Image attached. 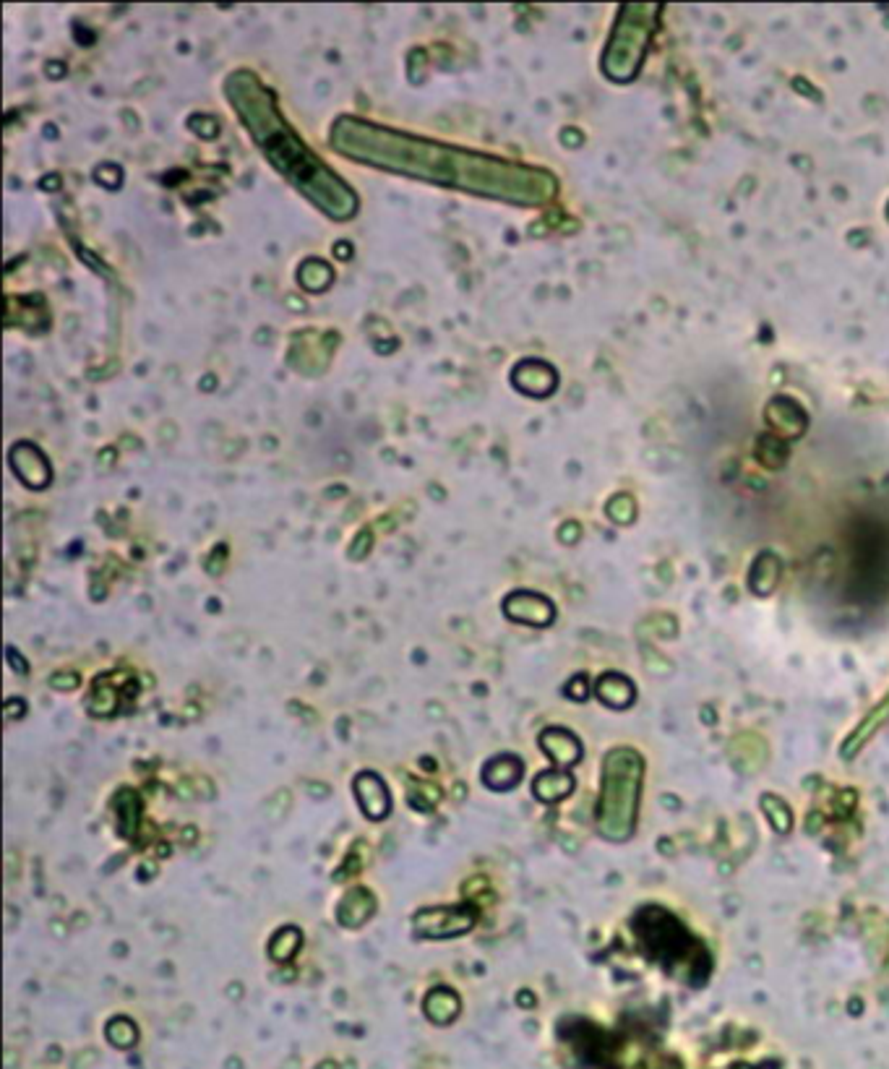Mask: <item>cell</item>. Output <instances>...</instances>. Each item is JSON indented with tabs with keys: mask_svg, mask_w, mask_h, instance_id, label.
Wrapping results in <instances>:
<instances>
[{
	"mask_svg": "<svg viewBox=\"0 0 889 1069\" xmlns=\"http://www.w3.org/2000/svg\"><path fill=\"white\" fill-rule=\"evenodd\" d=\"M332 144L347 157L368 165L517 204H540L556 191V180L540 170L493 160L485 154L441 147L407 133L371 126L365 120L339 118L332 128Z\"/></svg>",
	"mask_w": 889,
	"mask_h": 1069,
	"instance_id": "1",
	"label": "cell"
},
{
	"mask_svg": "<svg viewBox=\"0 0 889 1069\" xmlns=\"http://www.w3.org/2000/svg\"><path fill=\"white\" fill-rule=\"evenodd\" d=\"M227 100L238 107V115L248 126L251 136L264 149L266 160L279 173L298 186L308 199L324 209L329 217L347 220L358 209V199L345 180L303 147V141L292 133L285 118L279 115L274 94L248 71H238L227 79Z\"/></svg>",
	"mask_w": 889,
	"mask_h": 1069,
	"instance_id": "2",
	"label": "cell"
},
{
	"mask_svg": "<svg viewBox=\"0 0 889 1069\" xmlns=\"http://www.w3.org/2000/svg\"><path fill=\"white\" fill-rule=\"evenodd\" d=\"M652 16H655L652 8H634V24L629 27L624 14H621V21H618L616 32H613L611 47H608V55L603 60L608 76H613V79L634 76V71L642 63L644 42H647V34H650Z\"/></svg>",
	"mask_w": 889,
	"mask_h": 1069,
	"instance_id": "3",
	"label": "cell"
},
{
	"mask_svg": "<svg viewBox=\"0 0 889 1069\" xmlns=\"http://www.w3.org/2000/svg\"><path fill=\"white\" fill-rule=\"evenodd\" d=\"M475 910L467 905H449V908H428L415 916V934L423 939H452L465 934L475 926Z\"/></svg>",
	"mask_w": 889,
	"mask_h": 1069,
	"instance_id": "4",
	"label": "cell"
},
{
	"mask_svg": "<svg viewBox=\"0 0 889 1069\" xmlns=\"http://www.w3.org/2000/svg\"><path fill=\"white\" fill-rule=\"evenodd\" d=\"M355 798H358L360 811L373 822H381L392 811V796L376 772H360L355 777Z\"/></svg>",
	"mask_w": 889,
	"mask_h": 1069,
	"instance_id": "5",
	"label": "cell"
},
{
	"mask_svg": "<svg viewBox=\"0 0 889 1069\" xmlns=\"http://www.w3.org/2000/svg\"><path fill=\"white\" fill-rule=\"evenodd\" d=\"M504 613L517 624L548 626L556 611H553V605L548 600L535 595V592H511L509 598L504 600Z\"/></svg>",
	"mask_w": 889,
	"mask_h": 1069,
	"instance_id": "6",
	"label": "cell"
},
{
	"mask_svg": "<svg viewBox=\"0 0 889 1069\" xmlns=\"http://www.w3.org/2000/svg\"><path fill=\"white\" fill-rule=\"evenodd\" d=\"M11 462H14V470L29 488H45L50 483V467H47V459L42 457L40 449H34L32 444H19L11 452Z\"/></svg>",
	"mask_w": 889,
	"mask_h": 1069,
	"instance_id": "7",
	"label": "cell"
},
{
	"mask_svg": "<svg viewBox=\"0 0 889 1069\" xmlns=\"http://www.w3.org/2000/svg\"><path fill=\"white\" fill-rule=\"evenodd\" d=\"M373 913H376V897L368 890H363V887H355V890L347 892L337 908L339 923L347 926V929L363 926L365 921H371Z\"/></svg>",
	"mask_w": 889,
	"mask_h": 1069,
	"instance_id": "8",
	"label": "cell"
},
{
	"mask_svg": "<svg viewBox=\"0 0 889 1069\" xmlns=\"http://www.w3.org/2000/svg\"><path fill=\"white\" fill-rule=\"evenodd\" d=\"M522 772H525V764L519 762L517 757L501 754V757H493L483 767V783L491 791H509L522 780Z\"/></svg>",
	"mask_w": 889,
	"mask_h": 1069,
	"instance_id": "9",
	"label": "cell"
},
{
	"mask_svg": "<svg viewBox=\"0 0 889 1069\" xmlns=\"http://www.w3.org/2000/svg\"><path fill=\"white\" fill-rule=\"evenodd\" d=\"M459 1010H462L459 996L452 989H446V986H438V989L428 991V996H425L423 1012L431 1023L449 1025L452 1020H457Z\"/></svg>",
	"mask_w": 889,
	"mask_h": 1069,
	"instance_id": "10",
	"label": "cell"
},
{
	"mask_svg": "<svg viewBox=\"0 0 889 1069\" xmlns=\"http://www.w3.org/2000/svg\"><path fill=\"white\" fill-rule=\"evenodd\" d=\"M540 746L545 749V754L553 759L556 764H571V762H577L579 759V744H577V738L571 736V733L566 731H558V728H551V731H545L543 736H540Z\"/></svg>",
	"mask_w": 889,
	"mask_h": 1069,
	"instance_id": "11",
	"label": "cell"
},
{
	"mask_svg": "<svg viewBox=\"0 0 889 1069\" xmlns=\"http://www.w3.org/2000/svg\"><path fill=\"white\" fill-rule=\"evenodd\" d=\"M120 707V686L110 684V678H100L94 684L92 699H89V712L97 718H110Z\"/></svg>",
	"mask_w": 889,
	"mask_h": 1069,
	"instance_id": "12",
	"label": "cell"
},
{
	"mask_svg": "<svg viewBox=\"0 0 889 1069\" xmlns=\"http://www.w3.org/2000/svg\"><path fill=\"white\" fill-rule=\"evenodd\" d=\"M571 785H574V780H571V775H566V772H545V775H540L538 780H535V796H538L540 801H545V804H553V801L564 798L566 793L571 791Z\"/></svg>",
	"mask_w": 889,
	"mask_h": 1069,
	"instance_id": "13",
	"label": "cell"
},
{
	"mask_svg": "<svg viewBox=\"0 0 889 1069\" xmlns=\"http://www.w3.org/2000/svg\"><path fill=\"white\" fill-rule=\"evenodd\" d=\"M300 944H303V934H300V929H295V926H285V929H279L272 937V942H269V955H272L277 963H287V960H292V957L298 955Z\"/></svg>",
	"mask_w": 889,
	"mask_h": 1069,
	"instance_id": "14",
	"label": "cell"
},
{
	"mask_svg": "<svg viewBox=\"0 0 889 1069\" xmlns=\"http://www.w3.org/2000/svg\"><path fill=\"white\" fill-rule=\"evenodd\" d=\"M107 1041L118 1046V1049H131L133 1043L139 1041V1028L133 1025V1020L128 1017H113L105 1028Z\"/></svg>",
	"mask_w": 889,
	"mask_h": 1069,
	"instance_id": "15",
	"label": "cell"
},
{
	"mask_svg": "<svg viewBox=\"0 0 889 1069\" xmlns=\"http://www.w3.org/2000/svg\"><path fill=\"white\" fill-rule=\"evenodd\" d=\"M50 686H53V689H58V691H71V689H76V686H79V676H76V673H71V671L55 673V676L50 678Z\"/></svg>",
	"mask_w": 889,
	"mask_h": 1069,
	"instance_id": "16",
	"label": "cell"
},
{
	"mask_svg": "<svg viewBox=\"0 0 889 1069\" xmlns=\"http://www.w3.org/2000/svg\"><path fill=\"white\" fill-rule=\"evenodd\" d=\"M6 720H19L27 715V702L24 699H8L6 702Z\"/></svg>",
	"mask_w": 889,
	"mask_h": 1069,
	"instance_id": "17",
	"label": "cell"
},
{
	"mask_svg": "<svg viewBox=\"0 0 889 1069\" xmlns=\"http://www.w3.org/2000/svg\"><path fill=\"white\" fill-rule=\"evenodd\" d=\"M6 655H8V660H11V663H14V671H16V673H27V660H24V658H16V650H14V647H8Z\"/></svg>",
	"mask_w": 889,
	"mask_h": 1069,
	"instance_id": "18",
	"label": "cell"
}]
</instances>
